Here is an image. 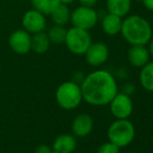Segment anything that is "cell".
<instances>
[{
  "label": "cell",
  "instance_id": "cell-2",
  "mask_svg": "<svg viewBox=\"0 0 153 153\" xmlns=\"http://www.w3.org/2000/svg\"><path fill=\"white\" fill-rule=\"evenodd\" d=\"M120 33L130 45H147L152 38V27L145 18L130 15L122 20Z\"/></svg>",
  "mask_w": 153,
  "mask_h": 153
},
{
  "label": "cell",
  "instance_id": "cell-20",
  "mask_svg": "<svg viewBox=\"0 0 153 153\" xmlns=\"http://www.w3.org/2000/svg\"><path fill=\"white\" fill-rule=\"evenodd\" d=\"M50 43L55 45H61L65 44V40H66L67 36V29L65 26H61V25H54L51 28H49L48 32H47Z\"/></svg>",
  "mask_w": 153,
  "mask_h": 153
},
{
  "label": "cell",
  "instance_id": "cell-1",
  "mask_svg": "<svg viewBox=\"0 0 153 153\" xmlns=\"http://www.w3.org/2000/svg\"><path fill=\"white\" fill-rule=\"evenodd\" d=\"M82 100L95 106L108 104L117 95L118 85L111 73L96 70L85 77L80 85Z\"/></svg>",
  "mask_w": 153,
  "mask_h": 153
},
{
  "label": "cell",
  "instance_id": "cell-4",
  "mask_svg": "<svg viewBox=\"0 0 153 153\" xmlns=\"http://www.w3.org/2000/svg\"><path fill=\"white\" fill-rule=\"evenodd\" d=\"M56 102L64 109H74L82 101L80 85L74 81H65L55 92Z\"/></svg>",
  "mask_w": 153,
  "mask_h": 153
},
{
  "label": "cell",
  "instance_id": "cell-23",
  "mask_svg": "<svg viewBox=\"0 0 153 153\" xmlns=\"http://www.w3.org/2000/svg\"><path fill=\"white\" fill-rule=\"evenodd\" d=\"M80 5L88 6V7H94L98 0H78Z\"/></svg>",
  "mask_w": 153,
  "mask_h": 153
},
{
  "label": "cell",
  "instance_id": "cell-18",
  "mask_svg": "<svg viewBox=\"0 0 153 153\" xmlns=\"http://www.w3.org/2000/svg\"><path fill=\"white\" fill-rule=\"evenodd\" d=\"M140 82L146 91L153 93V62H148L141 68Z\"/></svg>",
  "mask_w": 153,
  "mask_h": 153
},
{
  "label": "cell",
  "instance_id": "cell-14",
  "mask_svg": "<svg viewBox=\"0 0 153 153\" xmlns=\"http://www.w3.org/2000/svg\"><path fill=\"white\" fill-rule=\"evenodd\" d=\"M53 151L59 153H72L76 148V140L71 134H61L53 142Z\"/></svg>",
  "mask_w": 153,
  "mask_h": 153
},
{
  "label": "cell",
  "instance_id": "cell-22",
  "mask_svg": "<svg viewBox=\"0 0 153 153\" xmlns=\"http://www.w3.org/2000/svg\"><path fill=\"white\" fill-rule=\"evenodd\" d=\"M36 153H52V150L47 145H40L36 148Z\"/></svg>",
  "mask_w": 153,
  "mask_h": 153
},
{
  "label": "cell",
  "instance_id": "cell-17",
  "mask_svg": "<svg viewBox=\"0 0 153 153\" xmlns=\"http://www.w3.org/2000/svg\"><path fill=\"white\" fill-rule=\"evenodd\" d=\"M49 16H51V20L54 23V25L65 26V25L70 21L71 13H70V10H69V7L67 4H64L59 2L56 7L52 10V13H51Z\"/></svg>",
  "mask_w": 153,
  "mask_h": 153
},
{
  "label": "cell",
  "instance_id": "cell-7",
  "mask_svg": "<svg viewBox=\"0 0 153 153\" xmlns=\"http://www.w3.org/2000/svg\"><path fill=\"white\" fill-rule=\"evenodd\" d=\"M108 104L111 114L116 119H128L132 114V101L130 97L124 93H117Z\"/></svg>",
  "mask_w": 153,
  "mask_h": 153
},
{
  "label": "cell",
  "instance_id": "cell-27",
  "mask_svg": "<svg viewBox=\"0 0 153 153\" xmlns=\"http://www.w3.org/2000/svg\"><path fill=\"white\" fill-rule=\"evenodd\" d=\"M52 153H59V152H55V151H52Z\"/></svg>",
  "mask_w": 153,
  "mask_h": 153
},
{
  "label": "cell",
  "instance_id": "cell-3",
  "mask_svg": "<svg viewBox=\"0 0 153 153\" xmlns=\"http://www.w3.org/2000/svg\"><path fill=\"white\" fill-rule=\"evenodd\" d=\"M135 128L128 119H117L109 125L107 129V137L109 142L119 148L128 146L133 141Z\"/></svg>",
  "mask_w": 153,
  "mask_h": 153
},
{
  "label": "cell",
  "instance_id": "cell-9",
  "mask_svg": "<svg viewBox=\"0 0 153 153\" xmlns=\"http://www.w3.org/2000/svg\"><path fill=\"white\" fill-rule=\"evenodd\" d=\"M10 47L17 54H26L31 50V34L25 29H17L10 36Z\"/></svg>",
  "mask_w": 153,
  "mask_h": 153
},
{
  "label": "cell",
  "instance_id": "cell-8",
  "mask_svg": "<svg viewBox=\"0 0 153 153\" xmlns=\"http://www.w3.org/2000/svg\"><path fill=\"white\" fill-rule=\"evenodd\" d=\"M46 24L47 22L45 15L34 8L27 10L22 17L23 29H25L30 34L44 31V29L46 28Z\"/></svg>",
  "mask_w": 153,
  "mask_h": 153
},
{
  "label": "cell",
  "instance_id": "cell-21",
  "mask_svg": "<svg viewBox=\"0 0 153 153\" xmlns=\"http://www.w3.org/2000/svg\"><path fill=\"white\" fill-rule=\"evenodd\" d=\"M97 153H120V148L111 142H107L98 148Z\"/></svg>",
  "mask_w": 153,
  "mask_h": 153
},
{
  "label": "cell",
  "instance_id": "cell-13",
  "mask_svg": "<svg viewBox=\"0 0 153 153\" xmlns=\"http://www.w3.org/2000/svg\"><path fill=\"white\" fill-rule=\"evenodd\" d=\"M121 26L122 18L116 15L109 14V13H107V15H105L101 21V27H102L103 32L111 36L119 34L121 31Z\"/></svg>",
  "mask_w": 153,
  "mask_h": 153
},
{
  "label": "cell",
  "instance_id": "cell-15",
  "mask_svg": "<svg viewBox=\"0 0 153 153\" xmlns=\"http://www.w3.org/2000/svg\"><path fill=\"white\" fill-rule=\"evenodd\" d=\"M131 3V0H106L107 13L124 18L130 12Z\"/></svg>",
  "mask_w": 153,
  "mask_h": 153
},
{
  "label": "cell",
  "instance_id": "cell-24",
  "mask_svg": "<svg viewBox=\"0 0 153 153\" xmlns=\"http://www.w3.org/2000/svg\"><path fill=\"white\" fill-rule=\"evenodd\" d=\"M142 3L149 12L153 13V0H142Z\"/></svg>",
  "mask_w": 153,
  "mask_h": 153
},
{
  "label": "cell",
  "instance_id": "cell-12",
  "mask_svg": "<svg viewBox=\"0 0 153 153\" xmlns=\"http://www.w3.org/2000/svg\"><path fill=\"white\" fill-rule=\"evenodd\" d=\"M94 121L92 117L87 114H80L74 118L72 122V131L76 137H83L92 132Z\"/></svg>",
  "mask_w": 153,
  "mask_h": 153
},
{
  "label": "cell",
  "instance_id": "cell-26",
  "mask_svg": "<svg viewBox=\"0 0 153 153\" xmlns=\"http://www.w3.org/2000/svg\"><path fill=\"white\" fill-rule=\"evenodd\" d=\"M59 1L61 2V3H64V4H67V5H68V4L73 3V2L76 1V0H59Z\"/></svg>",
  "mask_w": 153,
  "mask_h": 153
},
{
  "label": "cell",
  "instance_id": "cell-5",
  "mask_svg": "<svg viewBox=\"0 0 153 153\" xmlns=\"http://www.w3.org/2000/svg\"><path fill=\"white\" fill-rule=\"evenodd\" d=\"M92 42L93 41L91 34L89 33V30L74 26L67 30L65 44L69 49V51L72 52L73 54L85 55V51L88 50Z\"/></svg>",
  "mask_w": 153,
  "mask_h": 153
},
{
  "label": "cell",
  "instance_id": "cell-25",
  "mask_svg": "<svg viewBox=\"0 0 153 153\" xmlns=\"http://www.w3.org/2000/svg\"><path fill=\"white\" fill-rule=\"evenodd\" d=\"M149 47H148V50H149V53H150V55L153 57V38H151V40L149 41Z\"/></svg>",
  "mask_w": 153,
  "mask_h": 153
},
{
  "label": "cell",
  "instance_id": "cell-11",
  "mask_svg": "<svg viewBox=\"0 0 153 153\" xmlns=\"http://www.w3.org/2000/svg\"><path fill=\"white\" fill-rule=\"evenodd\" d=\"M150 53L146 45H130L127 52V59L131 66L142 68L150 62Z\"/></svg>",
  "mask_w": 153,
  "mask_h": 153
},
{
  "label": "cell",
  "instance_id": "cell-16",
  "mask_svg": "<svg viewBox=\"0 0 153 153\" xmlns=\"http://www.w3.org/2000/svg\"><path fill=\"white\" fill-rule=\"evenodd\" d=\"M50 40L46 32L41 31L31 36V50L38 54H44L50 47Z\"/></svg>",
  "mask_w": 153,
  "mask_h": 153
},
{
  "label": "cell",
  "instance_id": "cell-10",
  "mask_svg": "<svg viewBox=\"0 0 153 153\" xmlns=\"http://www.w3.org/2000/svg\"><path fill=\"white\" fill-rule=\"evenodd\" d=\"M85 61L93 67H98L107 62L109 56L108 47L103 42H96L90 45L85 53Z\"/></svg>",
  "mask_w": 153,
  "mask_h": 153
},
{
  "label": "cell",
  "instance_id": "cell-6",
  "mask_svg": "<svg viewBox=\"0 0 153 153\" xmlns=\"http://www.w3.org/2000/svg\"><path fill=\"white\" fill-rule=\"evenodd\" d=\"M98 18V13L94 10V7L80 5L71 13L70 21L74 27L90 30L97 24Z\"/></svg>",
  "mask_w": 153,
  "mask_h": 153
},
{
  "label": "cell",
  "instance_id": "cell-19",
  "mask_svg": "<svg viewBox=\"0 0 153 153\" xmlns=\"http://www.w3.org/2000/svg\"><path fill=\"white\" fill-rule=\"evenodd\" d=\"M32 8L39 10L40 13L46 15H50L52 10L59 3V0H30Z\"/></svg>",
  "mask_w": 153,
  "mask_h": 153
}]
</instances>
